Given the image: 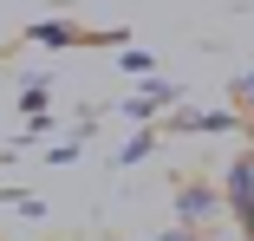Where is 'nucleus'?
Here are the masks:
<instances>
[{
    "label": "nucleus",
    "mask_w": 254,
    "mask_h": 241,
    "mask_svg": "<svg viewBox=\"0 0 254 241\" xmlns=\"http://www.w3.org/2000/svg\"><path fill=\"white\" fill-rule=\"evenodd\" d=\"M176 98H183V85H170V78H150V85H143V98H130L124 111H130V118H150V111H163V105H176Z\"/></svg>",
    "instance_id": "7ed1b4c3"
},
{
    "label": "nucleus",
    "mask_w": 254,
    "mask_h": 241,
    "mask_svg": "<svg viewBox=\"0 0 254 241\" xmlns=\"http://www.w3.org/2000/svg\"><path fill=\"white\" fill-rule=\"evenodd\" d=\"M176 222H183V228H195V235H215V228L228 222V189H215V182L189 176V182L176 189Z\"/></svg>",
    "instance_id": "f257e3e1"
},
{
    "label": "nucleus",
    "mask_w": 254,
    "mask_h": 241,
    "mask_svg": "<svg viewBox=\"0 0 254 241\" xmlns=\"http://www.w3.org/2000/svg\"><path fill=\"white\" fill-rule=\"evenodd\" d=\"M157 241H202V235H195V228H183V222H176V228H163V235H157Z\"/></svg>",
    "instance_id": "6e6552de"
},
{
    "label": "nucleus",
    "mask_w": 254,
    "mask_h": 241,
    "mask_svg": "<svg viewBox=\"0 0 254 241\" xmlns=\"http://www.w3.org/2000/svg\"><path fill=\"white\" fill-rule=\"evenodd\" d=\"M170 124H176V130H235L228 111H176Z\"/></svg>",
    "instance_id": "20e7f679"
},
{
    "label": "nucleus",
    "mask_w": 254,
    "mask_h": 241,
    "mask_svg": "<svg viewBox=\"0 0 254 241\" xmlns=\"http://www.w3.org/2000/svg\"><path fill=\"white\" fill-rule=\"evenodd\" d=\"M241 241H254V235H241Z\"/></svg>",
    "instance_id": "1a4fd4ad"
},
{
    "label": "nucleus",
    "mask_w": 254,
    "mask_h": 241,
    "mask_svg": "<svg viewBox=\"0 0 254 241\" xmlns=\"http://www.w3.org/2000/svg\"><path fill=\"white\" fill-rule=\"evenodd\" d=\"M150 143H157V137H150V130H143V137H130V143H124V157H118V163H137V157H150Z\"/></svg>",
    "instance_id": "423d86ee"
},
{
    "label": "nucleus",
    "mask_w": 254,
    "mask_h": 241,
    "mask_svg": "<svg viewBox=\"0 0 254 241\" xmlns=\"http://www.w3.org/2000/svg\"><path fill=\"white\" fill-rule=\"evenodd\" d=\"M222 189H228V215H235V228L254 235V157H235Z\"/></svg>",
    "instance_id": "f03ea898"
},
{
    "label": "nucleus",
    "mask_w": 254,
    "mask_h": 241,
    "mask_svg": "<svg viewBox=\"0 0 254 241\" xmlns=\"http://www.w3.org/2000/svg\"><path fill=\"white\" fill-rule=\"evenodd\" d=\"M235 111H248V118H254V72H241V78H235Z\"/></svg>",
    "instance_id": "39448f33"
},
{
    "label": "nucleus",
    "mask_w": 254,
    "mask_h": 241,
    "mask_svg": "<svg viewBox=\"0 0 254 241\" xmlns=\"http://www.w3.org/2000/svg\"><path fill=\"white\" fill-rule=\"evenodd\" d=\"M33 39H46V46H72V26H39Z\"/></svg>",
    "instance_id": "0eeeda50"
}]
</instances>
